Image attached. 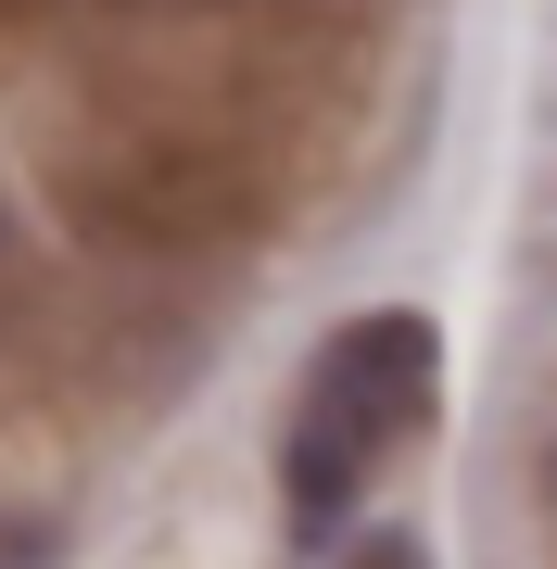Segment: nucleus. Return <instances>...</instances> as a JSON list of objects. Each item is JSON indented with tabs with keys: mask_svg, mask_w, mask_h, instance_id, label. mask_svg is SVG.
Returning <instances> with one entry per match:
<instances>
[{
	"mask_svg": "<svg viewBox=\"0 0 557 569\" xmlns=\"http://www.w3.org/2000/svg\"><path fill=\"white\" fill-rule=\"evenodd\" d=\"M0 228H13V216H0Z\"/></svg>",
	"mask_w": 557,
	"mask_h": 569,
	"instance_id": "obj_4",
	"label": "nucleus"
},
{
	"mask_svg": "<svg viewBox=\"0 0 557 569\" xmlns=\"http://www.w3.org/2000/svg\"><path fill=\"white\" fill-rule=\"evenodd\" d=\"M431 392H444V342H431V317L380 305V317L330 329V355L305 367L291 430H279V507H291V531H305V545H330V531L355 519V493L392 468V443L431 418Z\"/></svg>",
	"mask_w": 557,
	"mask_h": 569,
	"instance_id": "obj_1",
	"label": "nucleus"
},
{
	"mask_svg": "<svg viewBox=\"0 0 557 569\" xmlns=\"http://www.w3.org/2000/svg\"><path fill=\"white\" fill-rule=\"evenodd\" d=\"M0 569H51V531L13 519V507H0Z\"/></svg>",
	"mask_w": 557,
	"mask_h": 569,
	"instance_id": "obj_3",
	"label": "nucleus"
},
{
	"mask_svg": "<svg viewBox=\"0 0 557 569\" xmlns=\"http://www.w3.org/2000/svg\"><path fill=\"white\" fill-rule=\"evenodd\" d=\"M342 569H431V545H418V531H368Z\"/></svg>",
	"mask_w": 557,
	"mask_h": 569,
	"instance_id": "obj_2",
	"label": "nucleus"
}]
</instances>
